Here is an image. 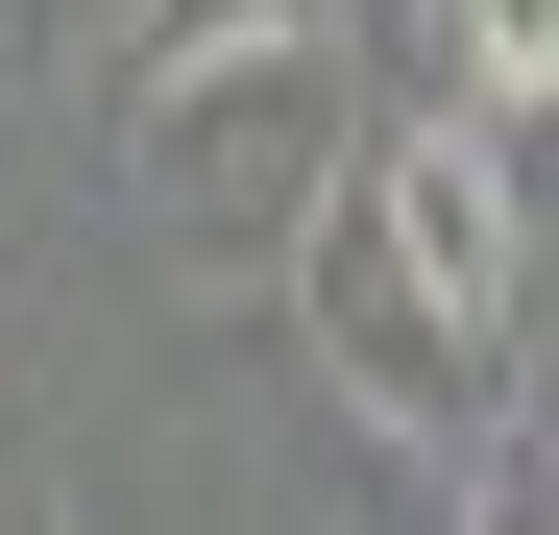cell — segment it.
<instances>
[{"mask_svg": "<svg viewBox=\"0 0 559 535\" xmlns=\"http://www.w3.org/2000/svg\"><path fill=\"white\" fill-rule=\"evenodd\" d=\"M341 195H365V243H390L462 341H535V146H511V122L414 98V122H365V146H341Z\"/></svg>", "mask_w": 559, "mask_h": 535, "instance_id": "cell-2", "label": "cell"}, {"mask_svg": "<svg viewBox=\"0 0 559 535\" xmlns=\"http://www.w3.org/2000/svg\"><path fill=\"white\" fill-rule=\"evenodd\" d=\"M0 535H73V511H49V487H0Z\"/></svg>", "mask_w": 559, "mask_h": 535, "instance_id": "cell-5", "label": "cell"}, {"mask_svg": "<svg viewBox=\"0 0 559 535\" xmlns=\"http://www.w3.org/2000/svg\"><path fill=\"white\" fill-rule=\"evenodd\" d=\"M462 535H559V463H535V414L462 438Z\"/></svg>", "mask_w": 559, "mask_h": 535, "instance_id": "cell-4", "label": "cell"}, {"mask_svg": "<svg viewBox=\"0 0 559 535\" xmlns=\"http://www.w3.org/2000/svg\"><path fill=\"white\" fill-rule=\"evenodd\" d=\"M341 25H390V0H341Z\"/></svg>", "mask_w": 559, "mask_h": 535, "instance_id": "cell-6", "label": "cell"}, {"mask_svg": "<svg viewBox=\"0 0 559 535\" xmlns=\"http://www.w3.org/2000/svg\"><path fill=\"white\" fill-rule=\"evenodd\" d=\"M414 25H438V98L535 146V98H559V0H414Z\"/></svg>", "mask_w": 559, "mask_h": 535, "instance_id": "cell-3", "label": "cell"}, {"mask_svg": "<svg viewBox=\"0 0 559 535\" xmlns=\"http://www.w3.org/2000/svg\"><path fill=\"white\" fill-rule=\"evenodd\" d=\"M365 146V49L293 25V0H243V25H122V170L146 219L195 268H293V219L341 195Z\"/></svg>", "mask_w": 559, "mask_h": 535, "instance_id": "cell-1", "label": "cell"}]
</instances>
